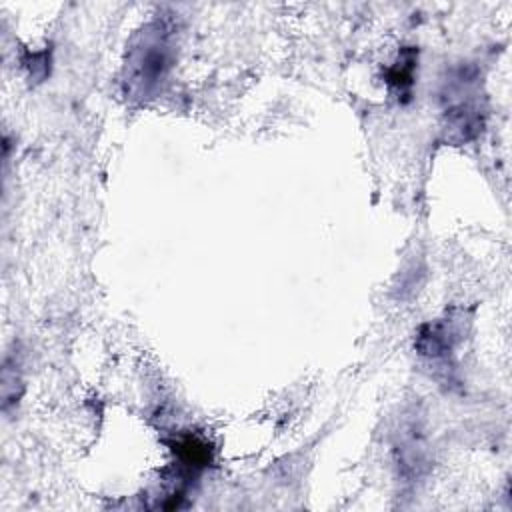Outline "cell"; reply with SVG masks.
Wrapping results in <instances>:
<instances>
[{"instance_id": "6da1fadb", "label": "cell", "mask_w": 512, "mask_h": 512, "mask_svg": "<svg viewBox=\"0 0 512 512\" xmlns=\"http://www.w3.org/2000/svg\"><path fill=\"white\" fill-rule=\"evenodd\" d=\"M174 62V28L166 20L148 22L132 38L122 72L124 94L134 102L154 98Z\"/></svg>"}, {"instance_id": "7a4b0ae2", "label": "cell", "mask_w": 512, "mask_h": 512, "mask_svg": "<svg viewBox=\"0 0 512 512\" xmlns=\"http://www.w3.org/2000/svg\"><path fill=\"white\" fill-rule=\"evenodd\" d=\"M444 130L452 142L472 140L484 124L480 96H478V74L472 68L456 70L444 88Z\"/></svg>"}]
</instances>
